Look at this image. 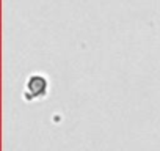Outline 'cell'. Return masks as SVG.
Wrapping results in <instances>:
<instances>
[{"label": "cell", "instance_id": "6da1fadb", "mask_svg": "<svg viewBox=\"0 0 160 151\" xmlns=\"http://www.w3.org/2000/svg\"><path fill=\"white\" fill-rule=\"evenodd\" d=\"M49 93H50L49 77L42 72H33L28 76L24 84L22 98L25 102H36V101L46 99L49 96Z\"/></svg>", "mask_w": 160, "mask_h": 151}]
</instances>
